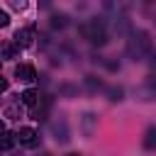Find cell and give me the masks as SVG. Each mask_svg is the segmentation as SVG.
I'll use <instances>...</instances> for the list:
<instances>
[{
    "instance_id": "cell-3",
    "label": "cell",
    "mask_w": 156,
    "mask_h": 156,
    "mask_svg": "<svg viewBox=\"0 0 156 156\" xmlns=\"http://www.w3.org/2000/svg\"><path fill=\"white\" fill-rule=\"evenodd\" d=\"M51 132H54V139H56L58 144H68V141H71V132H68L66 117H58V119L51 124Z\"/></svg>"
},
{
    "instance_id": "cell-2",
    "label": "cell",
    "mask_w": 156,
    "mask_h": 156,
    "mask_svg": "<svg viewBox=\"0 0 156 156\" xmlns=\"http://www.w3.org/2000/svg\"><path fill=\"white\" fill-rule=\"evenodd\" d=\"M78 32H80L90 44H95V46H105V44H107V27H105V22H102L100 17L90 20L88 24H80Z\"/></svg>"
},
{
    "instance_id": "cell-12",
    "label": "cell",
    "mask_w": 156,
    "mask_h": 156,
    "mask_svg": "<svg viewBox=\"0 0 156 156\" xmlns=\"http://www.w3.org/2000/svg\"><path fill=\"white\" fill-rule=\"evenodd\" d=\"M17 51H20V49H17L15 44H2V46H0V58H15Z\"/></svg>"
},
{
    "instance_id": "cell-8",
    "label": "cell",
    "mask_w": 156,
    "mask_h": 156,
    "mask_svg": "<svg viewBox=\"0 0 156 156\" xmlns=\"http://www.w3.org/2000/svg\"><path fill=\"white\" fill-rule=\"evenodd\" d=\"M141 146L146 151H156V124H151L146 132H144V139H141Z\"/></svg>"
},
{
    "instance_id": "cell-14",
    "label": "cell",
    "mask_w": 156,
    "mask_h": 156,
    "mask_svg": "<svg viewBox=\"0 0 156 156\" xmlns=\"http://www.w3.org/2000/svg\"><path fill=\"white\" fill-rule=\"evenodd\" d=\"M107 95H110V100H112V102H119V100H122V95H124V90H122L119 85H112V88H107Z\"/></svg>"
},
{
    "instance_id": "cell-17",
    "label": "cell",
    "mask_w": 156,
    "mask_h": 156,
    "mask_svg": "<svg viewBox=\"0 0 156 156\" xmlns=\"http://www.w3.org/2000/svg\"><path fill=\"white\" fill-rule=\"evenodd\" d=\"M7 24H10V15H7V10L0 7V27H7Z\"/></svg>"
},
{
    "instance_id": "cell-15",
    "label": "cell",
    "mask_w": 156,
    "mask_h": 156,
    "mask_svg": "<svg viewBox=\"0 0 156 156\" xmlns=\"http://www.w3.org/2000/svg\"><path fill=\"white\" fill-rule=\"evenodd\" d=\"M58 93H61V95H66V98H73V95L78 93V88H76V85H68V83H63V85L58 88Z\"/></svg>"
},
{
    "instance_id": "cell-16",
    "label": "cell",
    "mask_w": 156,
    "mask_h": 156,
    "mask_svg": "<svg viewBox=\"0 0 156 156\" xmlns=\"http://www.w3.org/2000/svg\"><path fill=\"white\" fill-rule=\"evenodd\" d=\"M115 29H117V32H127V29H129V20H127V17H117Z\"/></svg>"
},
{
    "instance_id": "cell-9",
    "label": "cell",
    "mask_w": 156,
    "mask_h": 156,
    "mask_svg": "<svg viewBox=\"0 0 156 156\" xmlns=\"http://www.w3.org/2000/svg\"><path fill=\"white\" fill-rule=\"evenodd\" d=\"M37 100H39V93H37L34 88H27V90L20 95V102H22V105H29V107H34Z\"/></svg>"
},
{
    "instance_id": "cell-5",
    "label": "cell",
    "mask_w": 156,
    "mask_h": 156,
    "mask_svg": "<svg viewBox=\"0 0 156 156\" xmlns=\"http://www.w3.org/2000/svg\"><path fill=\"white\" fill-rule=\"evenodd\" d=\"M17 141H22L24 146H39V134L32 127H22L17 132Z\"/></svg>"
},
{
    "instance_id": "cell-7",
    "label": "cell",
    "mask_w": 156,
    "mask_h": 156,
    "mask_svg": "<svg viewBox=\"0 0 156 156\" xmlns=\"http://www.w3.org/2000/svg\"><path fill=\"white\" fill-rule=\"evenodd\" d=\"M32 37H34V27L20 29V32L15 34V46H17V49H24V46H29V44H32Z\"/></svg>"
},
{
    "instance_id": "cell-23",
    "label": "cell",
    "mask_w": 156,
    "mask_h": 156,
    "mask_svg": "<svg viewBox=\"0 0 156 156\" xmlns=\"http://www.w3.org/2000/svg\"><path fill=\"white\" fill-rule=\"evenodd\" d=\"M68 156H80V154H68Z\"/></svg>"
},
{
    "instance_id": "cell-18",
    "label": "cell",
    "mask_w": 156,
    "mask_h": 156,
    "mask_svg": "<svg viewBox=\"0 0 156 156\" xmlns=\"http://www.w3.org/2000/svg\"><path fill=\"white\" fill-rule=\"evenodd\" d=\"M17 110H20V105H10V107L5 110V115H7V117H17Z\"/></svg>"
},
{
    "instance_id": "cell-22",
    "label": "cell",
    "mask_w": 156,
    "mask_h": 156,
    "mask_svg": "<svg viewBox=\"0 0 156 156\" xmlns=\"http://www.w3.org/2000/svg\"><path fill=\"white\" fill-rule=\"evenodd\" d=\"M5 132V122H2V117H0V134Z\"/></svg>"
},
{
    "instance_id": "cell-20",
    "label": "cell",
    "mask_w": 156,
    "mask_h": 156,
    "mask_svg": "<svg viewBox=\"0 0 156 156\" xmlns=\"http://www.w3.org/2000/svg\"><path fill=\"white\" fill-rule=\"evenodd\" d=\"M7 88H10V83H7V80H5V78H0V93H5V90H7Z\"/></svg>"
},
{
    "instance_id": "cell-11",
    "label": "cell",
    "mask_w": 156,
    "mask_h": 156,
    "mask_svg": "<svg viewBox=\"0 0 156 156\" xmlns=\"http://www.w3.org/2000/svg\"><path fill=\"white\" fill-rule=\"evenodd\" d=\"M15 144H17V134H15V132H2V134H0V149L7 151V149H12Z\"/></svg>"
},
{
    "instance_id": "cell-13",
    "label": "cell",
    "mask_w": 156,
    "mask_h": 156,
    "mask_svg": "<svg viewBox=\"0 0 156 156\" xmlns=\"http://www.w3.org/2000/svg\"><path fill=\"white\" fill-rule=\"evenodd\" d=\"M85 88H88L90 93H98V90L102 88V80L95 78V76H85Z\"/></svg>"
},
{
    "instance_id": "cell-19",
    "label": "cell",
    "mask_w": 156,
    "mask_h": 156,
    "mask_svg": "<svg viewBox=\"0 0 156 156\" xmlns=\"http://www.w3.org/2000/svg\"><path fill=\"white\" fill-rule=\"evenodd\" d=\"M146 83H149V88H154V93H156V73H151Z\"/></svg>"
},
{
    "instance_id": "cell-1",
    "label": "cell",
    "mask_w": 156,
    "mask_h": 156,
    "mask_svg": "<svg viewBox=\"0 0 156 156\" xmlns=\"http://www.w3.org/2000/svg\"><path fill=\"white\" fill-rule=\"evenodd\" d=\"M149 51H151V39H149V32H144V29L132 32V34H129V39H127V54H129L134 61H141Z\"/></svg>"
},
{
    "instance_id": "cell-21",
    "label": "cell",
    "mask_w": 156,
    "mask_h": 156,
    "mask_svg": "<svg viewBox=\"0 0 156 156\" xmlns=\"http://www.w3.org/2000/svg\"><path fill=\"white\" fill-rule=\"evenodd\" d=\"M12 7H15V10H24V7H27V2H12Z\"/></svg>"
},
{
    "instance_id": "cell-10",
    "label": "cell",
    "mask_w": 156,
    "mask_h": 156,
    "mask_svg": "<svg viewBox=\"0 0 156 156\" xmlns=\"http://www.w3.org/2000/svg\"><path fill=\"white\" fill-rule=\"evenodd\" d=\"M66 27H68V15L66 12L51 15V29H66Z\"/></svg>"
},
{
    "instance_id": "cell-4",
    "label": "cell",
    "mask_w": 156,
    "mask_h": 156,
    "mask_svg": "<svg viewBox=\"0 0 156 156\" xmlns=\"http://www.w3.org/2000/svg\"><path fill=\"white\" fill-rule=\"evenodd\" d=\"M95 127H98L95 112H83V117H80V132H83L85 139H90V136L95 134Z\"/></svg>"
},
{
    "instance_id": "cell-6",
    "label": "cell",
    "mask_w": 156,
    "mask_h": 156,
    "mask_svg": "<svg viewBox=\"0 0 156 156\" xmlns=\"http://www.w3.org/2000/svg\"><path fill=\"white\" fill-rule=\"evenodd\" d=\"M15 76H17L20 80H24V83L37 80V71H34V66H29V63H20V66L15 68Z\"/></svg>"
}]
</instances>
